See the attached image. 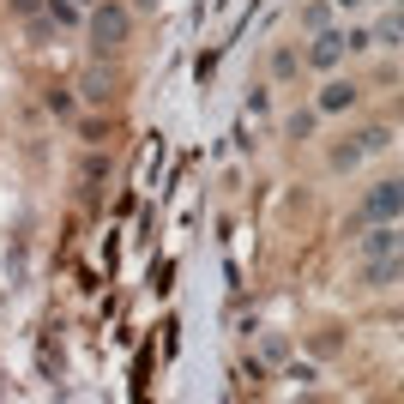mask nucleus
I'll return each mask as SVG.
<instances>
[{
    "label": "nucleus",
    "instance_id": "obj_2",
    "mask_svg": "<svg viewBox=\"0 0 404 404\" xmlns=\"http://www.w3.org/2000/svg\"><path fill=\"white\" fill-rule=\"evenodd\" d=\"M338 55H344V36L332 31V36H320V43H314V55H308V60H314V67H332Z\"/></svg>",
    "mask_w": 404,
    "mask_h": 404
},
{
    "label": "nucleus",
    "instance_id": "obj_4",
    "mask_svg": "<svg viewBox=\"0 0 404 404\" xmlns=\"http://www.w3.org/2000/svg\"><path fill=\"white\" fill-rule=\"evenodd\" d=\"M398 211V193H393V181L381 187V193H368V218H393Z\"/></svg>",
    "mask_w": 404,
    "mask_h": 404
},
{
    "label": "nucleus",
    "instance_id": "obj_3",
    "mask_svg": "<svg viewBox=\"0 0 404 404\" xmlns=\"http://www.w3.org/2000/svg\"><path fill=\"white\" fill-rule=\"evenodd\" d=\"M350 103H356L350 85H326V91H320V109H326V115H332V109H350Z\"/></svg>",
    "mask_w": 404,
    "mask_h": 404
},
{
    "label": "nucleus",
    "instance_id": "obj_1",
    "mask_svg": "<svg viewBox=\"0 0 404 404\" xmlns=\"http://www.w3.org/2000/svg\"><path fill=\"white\" fill-rule=\"evenodd\" d=\"M121 36H127V12H121V6H97V18H91V43H97V48H115Z\"/></svg>",
    "mask_w": 404,
    "mask_h": 404
}]
</instances>
